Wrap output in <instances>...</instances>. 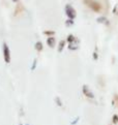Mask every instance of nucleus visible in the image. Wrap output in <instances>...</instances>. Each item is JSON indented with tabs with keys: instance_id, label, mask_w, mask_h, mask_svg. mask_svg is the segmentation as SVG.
I'll return each instance as SVG.
<instances>
[{
	"instance_id": "1",
	"label": "nucleus",
	"mask_w": 118,
	"mask_h": 125,
	"mask_svg": "<svg viewBox=\"0 0 118 125\" xmlns=\"http://www.w3.org/2000/svg\"><path fill=\"white\" fill-rule=\"evenodd\" d=\"M65 14H66V16L69 17L71 20L75 19L76 16H77V12H76V10H75V8L72 7L71 5H70V4L65 5Z\"/></svg>"
},
{
	"instance_id": "2",
	"label": "nucleus",
	"mask_w": 118,
	"mask_h": 125,
	"mask_svg": "<svg viewBox=\"0 0 118 125\" xmlns=\"http://www.w3.org/2000/svg\"><path fill=\"white\" fill-rule=\"evenodd\" d=\"M3 57H4V61L6 63L11 62V52H10V48L6 43L3 44Z\"/></svg>"
},
{
	"instance_id": "3",
	"label": "nucleus",
	"mask_w": 118,
	"mask_h": 125,
	"mask_svg": "<svg viewBox=\"0 0 118 125\" xmlns=\"http://www.w3.org/2000/svg\"><path fill=\"white\" fill-rule=\"evenodd\" d=\"M85 2L87 3V5L89 7H91L93 10H95V11H99V10H101V5H99L97 2H95L94 0H85Z\"/></svg>"
},
{
	"instance_id": "4",
	"label": "nucleus",
	"mask_w": 118,
	"mask_h": 125,
	"mask_svg": "<svg viewBox=\"0 0 118 125\" xmlns=\"http://www.w3.org/2000/svg\"><path fill=\"white\" fill-rule=\"evenodd\" d=\"M83 92H84V94L87 96V97H89V98H94V94L89 90V88L86 86V85H84V86H83Z\"/></svg>"
},
{
	"instance_id": "5",
	"label": "nucleus",
	"mask_w": 118,
	"mask_h": 125,
	"mask_svg": "<svg viewBox=\"0 0 118 125\" xmlns=\"http://www.w3.org/2000/svg\"><path fill=\"white\" fill-rule=\"evenodd\" d=\"M55 42H56V39H55V37H53V36L49 37V38L47 39L48 46H49V47H51V48H53L54 46H55Z\"/></svg>"
},
{
	"instance_id": "6",
	"label": "nucleus",
	"mask_w": 118,
	"mask_h": 125,
	"mask_svg": "<svg viewBox=\"0 0 118 125\" xmlns=\"http://www.w3.org/2000/svg\"><path fill=\"white\" fill-rule=\"evenodd\" d=\"M35 49H36L37 51H42V50H43V43L40 42H36V43H35Z\"/></svg>"
},
{
	"instance_id": "7",
	"label": "nucleus",
	"mask_w": 118,
	"mask_h": 125,
	"mask_svg": "<svg viewBox=\"0 0 118 125\" xmlns=\"http://www.w3.org/2000/svg\"><path fill=\"white\" fill-rule=\"evenodd\" d=\"M64 42H63V41H61L60 42H59V48H58V52L59 53H61L62 52V49H63V47H64Z\"/></svg>"
},
{
	"instance_id": "8",
	"label": "nucleus",
	"mask_w": 118,
	"mask_h": 125,
	"mask_svg": "<svg viewBox=\"0 0 118 125\" xmlns=\"http://www.w3.org/2000/svg\"><path fill=\"white\" fill-rule=\"evenodd\" d=\"M97 22H99V23H108V21H107V19L106 18H104V17H101V18H98L97 19Z\"/></svg>"
},
{
	"instance_id": "9",
	"label": "nucleus",
	"mask_w": 118,
	"mask_h": 125,
	"mask_svg": "<svg viewBox=\"0 0 118 125\" xmlns=\"http://www.w3.org/2000/svg\"><path fill=\"white\" fill-rule=\"evenodd\" d=\"M75 36H74V35H69V38H67V41H69L70 42H74L75 41Z\"/></svg>"
},
{
	"instance_id": "10",
	"label": "nucleus",
	"mask_w": 118,
	"mask_h": 125,
	"mask_svg": "<svg viewBox=\"0 0 118 125\" xmlns=\"http://www.w3.org/2000/svg\"><path fill=\"white\" fill-rule=\"evenodd\" d=\"M66 25H67V26L74 25V22H72V20H69V21H66Z\"/></svg>"
},
{
	"instance_id": "11",
	"label": "nucleus",
	"mask_w": 118,
	"mask_h": 125,
	"mask_svg": "<svg viewBox=\"0 0 118 125\" xmlns=\"http://www.w3.org/2000/svg\"><path fill=\"white\" fill-rule=\"evenodd\" d=\"M113 120H114V123H118V116L116 115L113 116Z\"/></svg>"
},
{
	"instance_id": "12",
	"label": "nucleus",
	"mask_w": 118,
	"mask_h": 125,
	"mask_svg": "<svg viewBox=\"0 0 118 125\" xmlns=\"http://www.w3.org/2000/svg\"><path fill=\"white\" fill-rule=\"evenodd\" d=\"M55 100L57 101V104H58V105H59V106H61V105H62V104H61V101H60V99H59V98H58V97H56V99H55Z\"/></svg>"
},
{
	"instance_id": "13",
	"label": "nucleus",
	"mask_w": 118,
	"mask_h": 125,
	"mask_svg": "<svg viewBox=\"0 0 118 125\" xmlns=\"http://www.w3.org/2000/svg\"><path fill=\"white\" fill-rule=\"evenodd\" d=\"M35 65H36V59H34V61H33V65H32V67H31V69H32V70H34Z\"/></svg>"
},
{
	"instance_id": "14",
	"label": "nucleus",
	"mask_w": 118,
	"mask_h": 125,
	"mask_svg": "<svg viewBox=\"0 0 118 125\" xmlns=\"http://www.w3.org/2000/svg\"><path fill=\"white\" fill-rule=\"evenodd\" d=\"M45 34H54V31H45Z\"/></svg>"
},
{
	"instance_id": "15",
	"label": "nucleus",
	"mask_w": 118,
	"mask_h": 125,
	"mask_svg": "<svg viewBox=\"0 0 118 125\" xmlns=\"http://www.w3.org/2000/svg\"><path fill=\"white\" fill-rule=\"evenodd\" d=\"M93 55H94V56H93V58H94V59H97V54H96V53H94Z\"/></svg>"
},
{
	"instance_id": "16",
	"label": "nucleus",
	"mask_w": 118,
	"mask_h": 125,
	"mask_svg": "<svg viewBox=\"0 0 118 125\" xmlns=\"http://www.w3.org/2000/svg\"><path fill=\"white\" fill-rule=\"evenodd\" d=\"M12 1H13V2H18V1H19V0H12Z\"/></svg>"
}]
</instances>
